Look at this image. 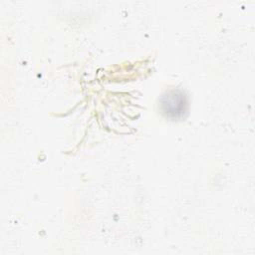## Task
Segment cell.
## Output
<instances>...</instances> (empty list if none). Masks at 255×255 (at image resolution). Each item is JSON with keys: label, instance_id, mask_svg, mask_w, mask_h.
<instances>
[{"label": "cell", "instance_id": "1", "mask_svg": "<svg viewBox=\"0 0 255 255\" xmlns=\"http://www.w3.org/2000/svg\"><path fill=\"white\" fill-rule=\"evenodd\" d=\"M162 114L171 120H179L184 117L188 110V99L186 94L179 89L165 92L159 101Z\"/></svg>", "mask_w": 255, "mask_h": 255}]
</instances>
